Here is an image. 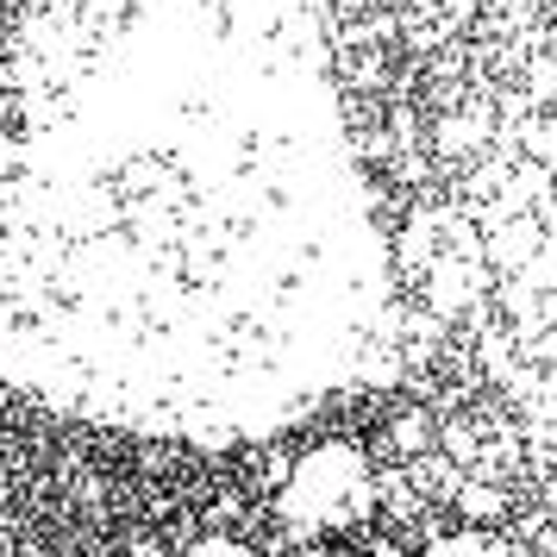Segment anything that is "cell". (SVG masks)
I'll list each match as a JSON object with an SVG mask.
<instances>
[{"mask_svg":"<svg viewBox=\"0 0 557 557\" xmlns=\"http://www.w3.org/2000/svg\"><path fill=\"white\" fill-rule=\"evenodd\" d=\"M395 263L332 0H26L0 51V382L257 445L376 376Z\"/></svg>","mask_w":557,"mask_h":557,"instance_id":"obj_1","label":"cell"},{"mask_svg":"<svg viewBox=\"0 0 557 557\" xmlns=\"http://www.w3.org/2000/svg\"><path fill=\"white\" fill-rule=\"evenodd\" d=\"M0 520H7V476H0Z\"/></svg>","mask_w":557,"mask_h":557,"instance_id":"obj_3","label":"cell"},{"mask_svg":"<svg viewBox=\"0 0 557 557\" xmlns=\"http://www.w3.org/2000/svg\"><path fill=\"white\" fill-rule=\"evenodd\" d=\"M451 232L457 301L482 363L557 445V20L457 176Z\"/></svg>","mask_w":557,"mask_h":557,"instance_id":"obj_2","label":"cell"}]
</instances>
